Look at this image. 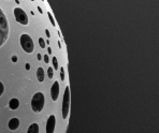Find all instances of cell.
<instances>
[{"instance_id":"cell-1","label":"cell","mask_w":159,"mask_h":133,"mask_svg":"<svg viewBox=\"0 0 159 133\" xmlns=\"http://www.w3.org/2000/svg\"><path fill=\"white\" fill-rule=\"evenodd\" d=\"M9 37V24L7 16L0 9V46L4 44Z\"/></svg>"},{"instance_id":"cell-2","label":"cell","mask_w":159,"mask_h":133,"mask_svg":"<svg viewBox=\"0 0 159 133\" xmlns=\"http://www.w3.org/2000/svg\"><path fill=\"white\" fill-rule=\"evenodd\" d=\"M44 103H45V98L42 92H37L34 93V95L32 97L31 100V107L34 109V112L36 113H40L43 109Z\"/></svg>"},{"instance_id":"cell-3","label":"cell","mask_w":159,"mask_h":133,"mask_svg":"<svg viewBox=\"0 0 159 133\" xmlns=\"http://www.w3.org/2000/svg\"><path fill=\"white\" fill-rule=\"evenodd\" d=\"M20 41V46H22V48L24 50V52H26L28 54L34 52V44L32 39L30 38V36H28V34H22Z\"/></svg>"},{"instance_id":"cell-4","label":"cell","mask_w":159,"mask_h":133,"mask_svg":"<svg viewBox=\"0 0 159 133\" xmlns=\"http://www.w3.org/2000/svg\"><path fill=\"white\" fill-rule=\"evenodd\" d=\"M69 109H70V88L67 86L65 89L64 99H62V118L67 119L69 115Z\"/></svg>"},{"instance_id":"cell-5","label":"cell","mask_w":159,"mask_h":133,"mask_svg":"<svg viewBox=\"0 0 159 133\" xmlns=\"http://www.w3.org/2000/svg\"><path fill=\"white\" fill-rule=\"evenodd\" d=\"M14 16L15 20H17L20 24L22 25H28V16L25 13L24 10H22L20 8H15L14 9Z\"/></svg>"},{"instance_id":"cell-6","label":"cell","mask_w":159,"mask_h":133,"mask_svg":"<svg viewBox=\"0 0 159 133\" xmlns=\"http://www.w3.org/2000/svg\"><path fill=\"white\" fill-rule=\"evenodd\" d=\"M55 123H56V118L54 115H51L46 122V133H53L55 131Z\"/></svg>"},{"instance_id":"cell-7","label":"cell","mask_w":159,"mask_h":133,"mask_svg":"<svg viewBox=\"0 0 159 133\" xmlns=\"http://www.w3.org/2000/svg\"><path fill=\"white\" fill-rule=\"evenodd\" d=\"M51 97L53 101H56L59 97V84L58 82H54L52 88H51Z\"/></svg>"},{"instance_id":"cell-8","label":"cell","mask_w":159,"mask_h":133,"mask_svg":"<svg viewBox=\"0 0 159 133\" xmlns=\"http://www.w3.org/2000/svg\"><path fill=\"white\" fill-rule=\"evenodd\" d=\"M8 126L10 128V130H16L20 127V120H18V118H12L9 121Z\"/></svg>"},{"instance_id":"cell-9","label":"cell","mask_w":159,"mask_h":133,"mask_svg":"<svg viewBox=\"0 0 159 133\" xmlns=\"http://www.w3.org/2000/svg\"><path fill=\"white\" fill-rule=\"evenodd\" d=\"M18 106H20V101H18L17 99L13 98V99L10 100V102H9V107H10L11 109H17Z\"/></svg>"},{"instance_id":"cell-10","label":"cell","mask_w":159,"mask_h":133,"mask_svg":"<svg viewBox=\"0 0 159 133\" xmlns=\"http://www.w3.org/2000/svg\"><path fill=\"white\" fill-rule=\"evenodd\" d=\"M44 70H43V68H38V70H37V78H38V81L41 83V82H43L44 81Z\"/></svg>"},{"instance_id":"cell-11","label":"cell","mask_w":159,"mask_h":133,"mask_svg":"<svg viewBox=\"0 0 159 133\" xmlns=\"http://www.w3.org/2000/svg\"><path fill=\"white\" fill-rule=\"evenodd\" d=\"M39 126L38 123H32L29 128H28V133H39Z\"/></svg>"},{"instance_id":"cell-12","label":"cell","mask_w":159,"mask_h":133,"mask_svg":"<svg viewBox=\"0 0 159 133\" xmlns=\"http://www.w3.org/2000/svg\"><path fill=\"white\" fill-rule=\"evenodd\" d=\"M48 78L50 80H52L53 78V76H54V69L53 68H48Z\"/></svg>"},{"instance_id":"cell-13","label":"cell","mask_w":159,"mask_h":133,"mask_svg":"<svg viewBox=\"0 0 159 133\" xmlns=\"http://www.w3.org/2000/svg\"><path fill=\"white\" fill-rule=\"evenodd\" d=\"M53 69L58 70V62H57V58L56 57H53Z\"/></svg>"},{"instance_id":"cell-14","label":"cell","mask_w":159,"mask_h":133,"mask_svg":"<svg viewBox=\"0 0 159 133\" xmlns=\"http://www.w3.org/2000/svg\"><path fill=\"white\" fill-rule=\"evenodd\" d=\"M60 78H61V81H65V78H66V76H65V69L64 68H60Z\"/></svg>"},{"instance_id":"cell-15","label":"cell","mask_w":159,"mask_h":133,"mask_svg":"<svg viewBox=\"0 0 159 133\" xmlns=\"http://www.w3.org/2000/svg\"><path fill=\"white\" fill-rule=\"evenodd\" d=\"M39 44H40V46H41V48H44V47H45V41H44L42 38H40V39H39Z\"/></svg>"},{"instance_id":"cell-16","label":"cell","mask_w":159,"mask_h":133,"mask_svg":"<svg viewBox=\"0 0 159 133\" xmlns=\"http://www.w3.org/2000/svg\"><path fill=\"white\" fill-rule=\"evenodd\" d=\"M48 18L51 20V22H52V25L54 27L56 26V24H55V20H54V18H53V16H52V14H51L50 12H48Z\"/></svg>"},{"instance_id":"cell-17","label":"cell","mask_w":159,"mask_h":133,"mask_svg":"<svg viewBox=\"0 0 159 133\" xmlns=\"http://www.w3.org/2000/svg\"><path fill=\"white\" fill-rule=\"evenodd\" d=\"M3 91H4V86H3V84L0 82V95H2Z\"/></svg>"},{"instance_id":"cell-18","label":"cell","mask_w":159,"mask_h":133,"mask_svg":"<svg viewBox=\"0 0 159 133\" xmlns=\"http://www.w3.org/2000/svg\"><path fill=\"white\" fill-rule=\"evenodd\" d=\"M43 58H44V62H45V64H48V62H50V58H48V55L43 56Z\"/></svg>"},{"instance_id":"cell-19","label":"cell","mask_w":159,"mask_h":133,"mask_svg":"<svg viewBox=\"0 0 159 133\" xmlns=\"http://www.w3.org/2000/svg\"><path fill=\"white\" fill-rule=\"evenodd\" d=\"M12 61H13V62H16V61H17V57H16V56H13V57H12Z\"/></svg>"},{"instance_id":"cell-20","label":"cell","mask_w":159,"mask_h":133,"mask_svg":"<svg viewBox=\"0 0 159 133\" xmlns=\"http://www.w3.org/2000/svg\"><path fill=\"white\" fill-rule=\"evenodd\" d=\"M45 33H46V36H48V38H50L51 34H50V31H48V29H45Z\"/></svg>"},{"instance_id":"cell-21","label":"cell","mask_w":159,"mask_h":133,"mask_svg":"<svg viewBox=\"0 0 159 133\" xmlns=\"http://www.w3.org/2000/svg\"><path fill=\"white\" fill-rule=\"evenodd\" d=\"M37 58H38V60H41V59H42L41 54H38V55H37Z\"/></svg>"},{"instance_id":"cell-22","label":"cell","mask_w":159,"mask_h":133,"mask_svg":"<svg viewBox=\"0 0 159 133\" xmlns=\"http://www.w3.org/2000/svg\"><path fill=\"white\" fill-rule=\"evenodd\" d=\"M25 68H26V70H30V64H26V67H25Z\"/></svg>"},{"instance_id":"cell-23","label":"cell","mask_w":159,"mask_h":133,"mask_svg":"<svg viewBox=\"0 0 159 133\" xmlns=\"http://www.w3.org/2000/svg\"><path fill=\"white\" fill-rule=\"evenodd\" d=\"M48 54H50V55H51V54H52V48L48 47Z\"/></svg>"},{"instance_id":"cell-24","label":"cell","mask_w":159,"mask_h":133,"mask_svg":"<svg viewBox=\"0 0 159 133\" xmlns=\"http://www.w3.org/2000/svg\"><path fill=\"white\" fill-rule=\"evenodd\" d=\"M38 10H39V12H40V13H42V9L40 8V7H38Z\"/></svg>"}]
</instances>
